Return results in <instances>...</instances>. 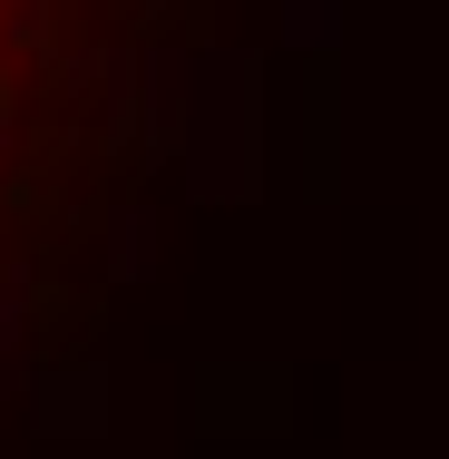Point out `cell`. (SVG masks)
Returning a JSON list of instances; mask_svg holds the SVG:
<instances>
[{"instance_id": "6da1fadb", "label": "cell", "mask_w": 449, "mask_h": 459, "mask_svg": "<svg viewBox=\"0 0 449 459\" xmlns=\"http://www.w3.org/2000/svg\"><path fill=\"white\" fill-rule=\"evenodd\" d=\"M195 0H0V371L79 333L167 157Z\"/></svg>"}]
</instances>
